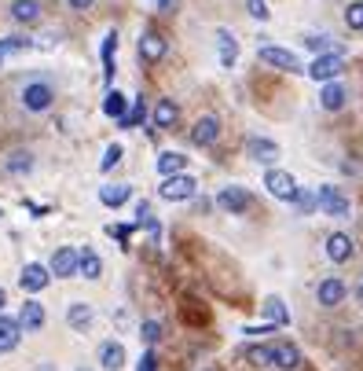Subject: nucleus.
Masks as SVG:
<instances>
[{
    "instance_id": "1",
    "label": "nucleus",
    "mask_w": 363,
    "mask_h": 371,
    "mask_svg": "<svg viewBox=\"0 0 363 371\" xmlns=\"http://www.w3.org/2000/svg\"><path fill=\"white\" fill-rule=\"evenodd\" d=\"M194 176H187V173H176V176H161V188H158V195L165 199V202H184V199H191L194 195Z\"/></svg>"
},
{
    "instance_id": "2",
    "label": "nucleus",
    "mask_w": 363,
    "mask_h": 371,
    "mask_svg": "<svg viewBox=\"0 0 363 371\" xmlns=\"http://www.w3.org/2000/svg\"><path fill=\"white\" fill-rule=\"evenodd\" d=\"M264 188H268L272 199H283V202H293V195H297V181L286 169H275V166L264 173Z\"/></svg>"
},
{
    "instance_id": "3",
    "label": "nucleus",
    "mask_w": 363,
    "mask_h": 371,
    "mask_svg": "<svg viewBox=\"0 0 363 371\" xmlns=\"http://www.w3.org/2000/svg\"><path fill=\"white\" fill-rule=\"evenodd\" d=\"M260 63H268V67H275V70H286V74H305L301 70V59H297L290 48L260 44Z\"/></svg>"
},
{
    "instance_id": "4",
    "label": "nucleus",
    "mask_w": 363,
    "mask_h": 371,
    "mask_svg": "<svg viewBox=\"0 0 363 371\" xmlns=\"http://www.w3.org/2000/svg\"><path fill=\"white\" fill-rule=\"evenodd\" d=\"M312 82H338V74H341V56L338 52H323V56H316L308 63V70H305Z\"/></svg>"
},
{
    "instance_id": "5",
    "label": "nucleus",
    "mask_w": 363,
    "mask_h": 371,
    "mask_svg": "<svg viewBox=\"0 0 363 371\" xmlns=\"http://www.w3.org/2000/svg\"><path fill=\"white\" fill-rule=\"evenodd\" d=\"M52 103H55L52 85L33 82V85H26V89H22V107H26V110H33V115H41V110H48Z\"/></svg>"
},
{
    "instance_id": "6",
    "label": "nucleus",
    "mask_w": 363,
    "mask_h": 371,
    "mask_svg": "<svg viewBox=\"0 0 363 371\" xmlns=\"http://www.w3.org/2000/svg\"><path fill=\"white\" fill-rule=\"evenodd\" d=\"M52 276H59V280H70V276H77V268H81V250H74V247H59L55 254H52Z\"/></svg>"
},
{
    "instance_id": "7",
    "label": "nucleus",
    "mask_w": 363,
    "mask_h": 371,
    "mask_svg": "<svg viewBox=\"0 0 363 371\" xmlns=\"http://www.w3.org/2000/svg\"><path fill=\"white\" fill-rule=\"evenodd\" d=\"M246 155L253 158V162H260V166H275L279 162V143L275 140H264V136H250L246 140Z\"/></svg>"
},
{
    "instance_id": "8",
    "label": "nucleus",
    "mask_w": 363,
    "mask_h": 371,
    "mask_svg": "<svg viewBox=\"0 0 363 371\" xmlns=\"http://www.w3.org/2000/svg\"><path fill=\"white\" fill-rule=\"evenodd\" d=\"M319 209H323L326 217H349V199H345L341 188L323 184L319 188Z\"/></svg>"
},
{
    "instance_id": "9",
    "label": "nucleus",
    "mask_w": 363,
    "mask_h": 371,
    "mask_svg": "<svg viewBox=\"0 0 363 371\" xmlns=\"http://www.w3.org/2000/svg\"><path fill=\"white\" fill-rule=\"evenodd\" d=\"M217 136H220V118H213V115L198 118L194 129H191V143H194V148H213Z\"/></svg>"
},
{
    "instance_id": "10",
    "label": "nucleus",
    "mask_w": 363,
    "mask_h": 371,
    "mask_svg": "<svg viewBox=\"0 0 363 371\" xmlns=\"http://www.w3.org/2000/svg\"><path fill=\"white\" fill-rule=\"evenodd\" d=\"M48 283H52V268H44L41 261H29L22 268V276H19V287L29 290V294H37V290H44Z\"/></svg>"
},
{
    "instance_id": "11",
    "label": "nucleus",
    "mask_w": 363,
    "mask_h": 371,
    "mask_svg": "<svg viewBox=\"0 0 363 371\" xmlns=\"http://www.w3.org/2000/svg\"><path fill=\"white\" fill-rule=\"evenodd\" d=\"M180 122V103L176 100H158L151 110V125L154 129H173Z\"/></svg>"
},
{
    "instance_id": "12",
    "label": "nucleus",
    "mask_w": 363,
    "mask_h": 371,
    "mask_svg": "<svg viewBox=\"0 0 363 371\" xmlns=\"http://www.w3.org/2000/svg\"><path fill=\"white\" fill-rule=\"evenodd\" d=\"M217 206L227 209V214H246V206H250V191L246 188H224L217 195Z\"/></svg>"
},
{
    "instance_id": "13",
    "label": "nucleus",
    "mask_w": 363,
    "mask_h": 371,
    "mask_svg": "<svg viewBox=\"0 0 363 371\" xmlns=\"http://www.w3.org/2000/svg\"><path fill=\"white\" fill-rule=\"evenodd\" d=\"M316 298H319V305H326V309L341 305V301H345V280H338V276L323 280V283H319V290H316Z\"/></svg>"
},
{
    "instance_id": "14",
    "label": "nucleus",
    "mask_w": 363,
    "mask_h": 371,
    "mask_svg": "<svg viewBox=\"0 0 363 371\" xmlns=\"http://www.w3.org/2000/svg\"><path fill=\"white\" fill-rule=\"evenodd\" d=\"M217 48H220V67L224 70H231L239 63V44H235V34H231V30H217Z\"/></svg>"
},
{
    "instance_id": "15",
    "label": "nucleus",
    "mask_w": 363,
    "mask_h": 371,
    "mask_svg": "<svg viewBox=\"0 0 363 371\" xmlns=\"http://www.w3.org/2000/svg\"><path fill=\"white\" fill-rule=\"evenodd\" d=\"M352 239L349 235H345V232H334V235H326V257H330V261H349V257H352Z\"/></svg>"
},
{
    "instance_id": "16",
    "label": "nucleus",
    "mask_w": 363,
    "mask_h": 371,
    "mask_svg": "<svg viewBox=\"0 0 363 371\" xmlns=\"http://www.w3.org/2000/svg\"><path fill=\"white\" fill-rule=\"evenodd\" d=\"M165 48H169V44H165L161 34H143V37H140V59L151 67V63H158V59L165 56Z\"/></svg>"
},
{
    "instance_id": "17",
    "label": "nucleus",
    "mask_w": 363,
    "mask_h": 371,
    "mask_svg": "<svg viewBox=\"0 0 363 371\" xmlns=\"http://www.w3.org/2000/svg\"><path fill=\"white\" fill-rule=\"evenodd\" d=\"M275 367L279 371H297L301 367V349L293 342H275Z\"/></svg>"
},
{
    "instance_id": "18",
    "label": "nucleus",
    "mask_w": 363,
    "mask_h": 371,
    "mask_svg": "<svg viewBox=\"0 0 363 371\" xmlns=\"http://www.w3.org/2000/svg\"><path fill=\"white\" fill-rule=\"evenodd\" d=\"M22 331V324L19 320H11V316H0V357H4V353H11L15 346H19V334Z\"/></svg>"
},
{
    "instance_id": "19",
    "label": "nucleus",
    "mask_w": 363,
    "mask_h": 371,
    "mask_svg": "<svg viewBox=\"0 0 363 371\" xmlns=\"http://www.w3.org/2000/svg\"><path fill=\"white\" fill-rule=\"evenodd\" d=\"M99 364L107 371H121L125 367V346L121 342H103L99 346Z\"/></svg>"
},
{
    "instance_id": "20",
    "label": "nucleus",
    "mask_w": 363,
    "mask_h": 371,
    "mask_svg": "<svg viewBox=\"0 0 363 371\" xmlns=\"http://www.w3.org/2000/svg\"><path fill=\"white\" fill-rule=\"evenodd\" d=\"M92 305L88 301H74L70 309H66V324H70L74 331H88V324H92Z\"/></svg>"
},
{
    "instance_id": "21",
    "label": "nucleus",
    "mask_w": 363,
    "mask_h": 371,
    "mask_svg": "<svg viewBox=\"0 0 363 371\" xmlns=\"http://www.w3.org/2000/svg\"><path fill=\"white\" fill-rule=\"evenodd\" d=\"M132 199V188L128 184H107V188H99V202L110 206V209H118Z\"/></svg>"
},
{
    "instance_id": "22",
    "label": "nucleus",
    "mask_w": 363,
    "mask_h": 371,
    "mask_svg": "<svg viewBox=\"0 0 363 371\" xmlns=\"http://www.w3.org/2000/svg\"><path fill=\"white\" fill-rule=\"evenodd\" d=\"M11 19L15 22H37L41 19V0H11Z\"/></svg>"
},
{
    "instance_id": "23",
    "label": "nucleus",
    "mask_w": 363,
    "mask_h": 371,
    "mask_svg": "<svg viewBox=\"0 0 363 371\" xmlns=\"http://www.w3.org/2000/svg\"><path fill=\"white\" fill-rule=\"evenodd\" d=\"M345 100H349V92H345V85H341V82H326V85H323V96H319L323 110H341V107H345Z\"/></svg>"
},
{
    "instance_id": "24",
    "label": "nucleus",
    "mask_w": 363,
    "mask_h": 371,
    "mask_svg": "<svg viewBox=\"0 0 363 371\" xmlns=\"http://www.w3.org/2000/svg\"><path fill=\"white\" fill-rule=\"evenodd\" d=\"M19 324H22V331H41L44 327V305L41 301H26L22 313H19Z\"/></svg>"
},
{
    "instance_id": "25",
    "label": "nucleus",
    "mask_w": 363,
    "mask_h": 371,
    "mask_svg": "<svg viewBox=\"0 0 363 371\" xmlns=\"http://www.w3.org/2000/svg\"><path fill=\"white\" fill-rule=\"evenodd\" d=\"M242 357L253 367H275V346H246Z\"/></svg>"
},
{
    "instance_id": "26",
    "label": "nucleus",
    "mask_w": 363,
    "mask_h": 371,
    "mask_svg": "<svg viewBox=\"0 0 363 371\" xmlns=\"http://www.w3.org/2000/svg\"><path fill=\"white\" fill-rule=\"evenodd\" d=\"M103 115H107V118H118V122H121V118L128 115V96H125V92H114V89H110V92H107V100H103Z\"/></svg>"
},
{
    "instance_id": "27",
    "label": "nucleus",
    "mask_w": 363,
    "mask_h": 371,
    "mask_svg": "<svg viewBox=\"0 0 363 371\" xmlns=\"http://www.w3.org/2000/svg\"><path fill=\"white\" fill-rule=\"evenodd\" d=\"M184 166H187V158L180 155V151H161V155H158V173H161V176L184 173Z\"/></svg>"
},
{
    "instance_id": "28",
    "label": "nucleus",
    "mask_w": 363,
    "mask_h": 371,
    "mask_svg": "<svg viewBox=\"0 0 363 371\" xmlns=\"http://www.w3.org/2000/svg\"><path fill=\"white\" fill-rule=\"evenodd\" d=\"M293 206H297V214H301V217H308L312 209H319V188H297Z\"/></svg>"
},
{
    "instance_id": "29",
    "label": "nucleus",
    "mask_w": 363,
    "mask_h": 371,
    "mask_svg": "<svg viewBox=\"0 0 363 371\" xmlns=\"http://www.w3.org/2000/svg\"><path fill=\"white\" fill-rule=\"evenodd\" d=\"M99 272H103V261H99V254L92 247L81 250V268H77V276H85V280H99Z\"/></svg>"
},
{
    "instance_id": "30",
    "label": "nucleus",
    "mask_w": 363,
    "mask_h": 371,
    "mask_svg": "<svg viewBox=\"0 0 363 371\" xmlns=\"http://www.w3.org/2000/svg\"><path fill=\"white\" fill-rule=\"evenodd\" d=\"M33 169V155L29 151H11L8 158H4V173H11V176H22V173H29Z\"/></svg>"
},
{
    "instance_id": "31",
    "label": "nucleus",
    "mask_w": 363,
    "mask_h": 371,
    "mask_svg": "<svg viewBox=\"0 0 363 371\" xmlns=\"http://www.w3.org/2000/svg\"><path fill=\"white\" fill-rule=\"evenodd\" d=\"M264 316H268L275 327H286V324H290V313H286V305L279 301V298H268V301H264Z\"/></svg>"
},
{
    "instance_id": "32",
    "label": "nucleus",
    "mask_w": 363,
    "mask_h": 371,
    "mask_svg": "<svg viewBox=\"0 0 363 371\" xmlns=\"http://www.w3.org/2000/svg\"><path fill=\"white\" fill-rule=\"evenodd\" d=\"M147 122V103L143 100H132V107H128V115L118 122L121 129H136V125H143Z\"/></svg>"
},
{
    "instance_id": "33",
    "label": "nucleus",
    "mask_w": 363,
    "mask_h": 371,
    "mask_svg": "<svg viewBox=\"0 0 363 371\" xmlns=\"http://www.w3.org/2000/svg\"><path fill=\"white\" fill-rule=\"evenodd\" d=\"M114 48H118V34L110 30V34L103 37V77H107V82L114 77Z\"/></svg>"
},
{
    "instance_id": "34",
    "label": "nucleus",
    "mask_w": 363,
    "mask_h": 371,
    "mask_svg": "<svg viewBox=\"0 0 363 371\" xmlns=\"http://www.w3.org/2000/svg\"><path fill=\"white\" fill-rule=\"evenodd\" d=\"M26 48H33L29 37H4V41H0V63H4L11 52H26Z\"/></svg>"
},
{
    "instance_id": "35",
    "label": "nucleus",
    "mask_w": 363,
    "mask_h": 371,
    "mask_svg": "<svg viewBox=\"0 0 363 371\" xmlns=\"http://www.w3.org/2000/svg\"><path fill=\"white\" fill-rule=\"evenodd\" d=\"M345 26H349V30H356V34L363 30V0H356V4H349V8H345Z\"/></svg>"
},
{
    "instance_id": "36",
    "label": "nucleus",
    "mask_w": 363,
    "mask_h": 371,
    "mask_svg": "<svg viewBox=\"0 0 363 371\" xmlns=\"http://www.w3.org/2000/svg\"><path fill=\"white\" fill-rule=\"evenodd\" d=\"M118 162H121V143H110V148L103 151V162H99V169H103V173H110Z\"/></svg>"
},
{
    "instance_id": "37",
    "label": "nucleus",
    "mask_w": 363,
    "mask_h": 371,
    "mask_svg": "<svg viewBox=\"0 0 363 371\" xmlns=\"http://www.w3.org/2000/svg\"><path fill=\"white\" fill-rule=\"evenodd\" d=\"M140 338H143L147 346H151V342H158V338H161V324H158V320H143V327H140Z\"/></svg>"
},
{
    "instance_id": "38",
    "label": "nucleus",
    "mask_w": 363,
    "mask_h": 371,
    "mask_svg": "<svg viewBox=\"0 0 363 371\" xmlns=\"http://www.w3.org/2000/svg\"><path fill=\"white\" fill-rule=\"evenodd\" d=\"M246 8H250V15H253L257 22H264V19H268V15H272V11H268V4H264V0H246Z\"/></svg>"
},
{
    "instance_id": "39",
    "label": "nucleus",
    "mask_w": 363,
    "mask_h": 371,
    "mask_svg": "<svg viewBox=\"0 0 363 371\" xmlns=\"http://www.w3.org/2000/svg\"><path fill=\"white\" fill-rule=\"evenodd\" d=\"M136 371H158V357H154V353H151V349H147V353H143V357H140Z\"/></svg>"
},
{
    "instance_id": "40",
    "label": "nucleus",
    "mask_w": 363,
    "mask_h": 371,
    "mask_svg": "<svg viewBox=\"0 0 363 371\" xmlns=\"http://www.w3.org/2000/svg\"><path fill=\"white\" fill-rule=\"evenodd\" d=\"M305 48H312V52L323 56V52H326V37H319V34H316V37H305Z\"/></svg>"
},
{
    "instance_id": "41",
    "label": "nucleus",
    "mask_w": 363,
    "mask_h": 371,
    "mask_svg": "<svg viewBox=\"0 0 363 371\" xmlns=\"http://www.w3.org/2000/svg\"><path fill=\"white\" fill-rule=\"evenodd\" d=\"M154 8H161L165 15H169V11H176V0H154Z\"/></svg>"
},
{
    "instance_id": "42",
    "label": "nucleus",
    "mask_w": 363,
    "mask_h": 371,
    "mask_svg": "<svg viewBox=\"0 0 363 371\" xmlns=\"http://www.w3.org/2000/svg\"><path fill=\"white\" fill-rule=\"evenodd\" d=\"M70 8H74V11H88L92 0H70Z\"/></svg>"
},
{
    "instance_id": "43",
    "label": "nucleus",
    "mask_w": 363,
    "mask_h": 371,
    "mask_svg": "<svg viewBox=\"0 0 363 371\" xmlns=\"http://www.w3.org/2000/svg\"><path fill=\"white\" fill-rule=\"evenodd\" d=\"M4 301H8V298H4V290H0V309H4Z\"/></svg>"
},
{
    "instance_id": "44",
    "label": "nucleus",
    "mask_w": 363,
    "mask_h": 371,
    "mask_svg": "<svg viewBox=\"0 0 363 371\" xmlns=\"http://www.w3.org/2000/svg\"><path fill=\"white\" fill-rule=\"evenodd\" d=\"M359 301H363V283H359Z\"/></svg>"
},
{
    "instance_id": "45",
    "label": "nucleus",
    "mask_w": 363,
    "mask_h": 371,
    "mask_svg": "<svg viewBox=\"0 0 363 371\" xmlns=\"http://www.w3.org/2000/svg\"><path fill=\"white\" fill-rule=\"evenodd\" d=\"M77 371H88V367H77Z\"/></svg>"
}]
</instances>
